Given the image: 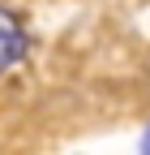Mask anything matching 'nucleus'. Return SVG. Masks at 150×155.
I'll use <instances>...</instances> for the list:
<instances>
[{
	"mask_svg": "<svg viewBox=\"0 0 150 155\" xmlns=\"http://www.w3.org/2000/svg\"><path fill=\"white\" fill-rule=\"evenodd\" d=\"M26 56V26L13 9H0V73Z\"/></svg>",
	"mask_w": 150,
	"mask_h": 155,
	"instance_id": "nucleus-1",
	"label": "nucleus"
},
{
	"mask_svg": "<svg viewBox=\"0 0 150 155\" xmlns=\"http://www.w3.org/2000/svg\"><path fill=\"white\" fill-rule=\"evenodd\" d=\"M146 155H150V138H146Z\"/></svg>",
	"mask_w": 150,
	"mask_h": 155,
	"instance_id": "nucleus-2",
	"label": "nucleus"
}]
</instances>
